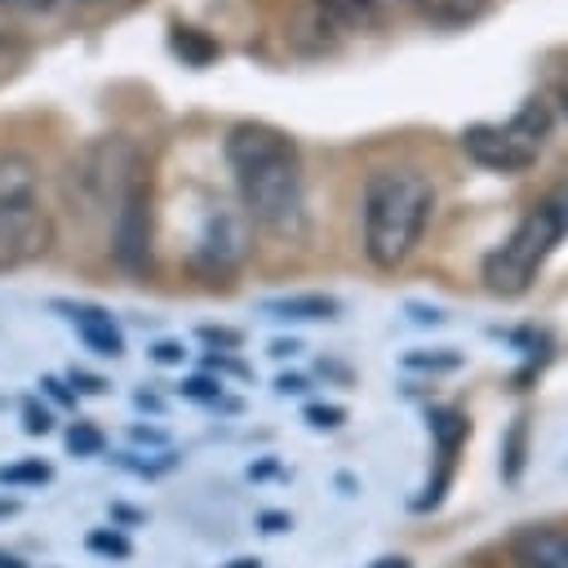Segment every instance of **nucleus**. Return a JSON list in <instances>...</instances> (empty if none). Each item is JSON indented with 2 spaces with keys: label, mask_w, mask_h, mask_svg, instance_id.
<instances>
[{
  "label": "nucleus",
  "mask_w": 568,
  "mask_h": 568,
  "mask_svg": "<svg viewBox=\"0 0 568 568\" xmlns=\"http://www.w3.org/2000/svg\"><path fill=\"white\" fill-rule=\"evenodd\" d=\"M262 524H266V532H280L284 528V515H262Z\"/></svg>",
  "instance_id": "nucleus-31"
},
{
  "label": "nucleus",
  "mask_w": 568,
  "mask_h": 568,
  "mask_svg": "<svg viewBox=\"0 0 568 568\" xmlns=\"http://www.w3.org/2000/svg\"><path fill=\"white\" fill-rule=\"evenodd\" d=\"M53 240H58V226L40 195L0 200V271H22L49 257Z\"/></svg>",
  "instance_id": "nucleus-5"
},
{
  "label": "nucleus",
  "mask_w": 568,
  "mask_h": 568,
  "mask_svg": "<svg viewBox=\"0 0 568 568\" xmlns=\"http://www.w3.org/2000/svg\"><path fill=\"white\" fill-rule=\"evenodd\" d=\"M515 568H568V532L564 528H519L510 537Z\"/></svg>",
  "instance_id": "nucleus-10"
},
{
  "label": "nucleus",
  "mask_w": 568,
  "mask_h": 568,
  "mask_svg": "<svg viewBox=\"0 0 568 568\" xmlns=\"http://www.w3.org/2000/svg\"><path fill=\"white\" fill-rule=\"evenodd\" d=\"M151 240H155V186H151V173H142L111 209V257L124 271H146Z\"/></svg>",
  "instance_id": "nucleus-6"
},
{
  "label": "nucleus",
  "mask_w": 568,
  "mask_h": 568,
  "mask_svg": "<svg viewBox=\"0 0 568 568\" xmlns=\"http://www.w3.org/2000/svg\"><path fill=\"white\" fill-rule=\"evenodd\" d=\"M430 27H470L488 13V0H408Z\"/></svg>",
  "instance_id": "nucleus-11"
},
{
  "label": "nucleus",
  "mask_w": 568,
  "mask_h": 568,
  "mask_svg": "<svg viewBox=\"0 0 568 568\" xmlns=\"http://www.w3.org/2000/svg\"><path fill=\"white\" fill-rule=\"evenodd\" d=\"M0 568H22V564H18L13 555H0Z\"/></svg>",
  "instance_id": "nucleus-34"
},
{
  "label": "nucleus",
  "mask_w": 568,
  "mask_h": 568,
  "mask_svg": "<svg viewBox=\"0 0 568 568\" xmlns=\"http://www.w3.org/2000/svg\"><path fill=\"white\" fill-rule=\"evenodd\" d=\"M541 204H546V209L559 217V226H564V235H568V178H564V182H559V186H555V191H550Z\"/></svg>",
  "instance_id": "nucleus-21"
},
{
  "label": "nucleus",
  "mask_w": 568,
  "mask_h": 568,
  "mask_svg": "<svg viewBox=\"0 0 568 568\" xmlns=\"http://www.w3.org/2000/svg\"><path fill=\"white\" fill-rule=\"evenodd\" d=\"M89 546H93V550H102V555H115V559H124V555H129V541H124L120 532H89Z\"/></svg>",
  "instance_id": "nucleus-20"
},
{
  "label": "nucleus",
  "mask_w": 568,
  "mask_h": 568,
  "mask_svg": "<svg viewBox=\"0 0 568 568\" xmlns=\"http://www.w3.org/2000/svg\"><path fill=\"white\" fill-rule=\"evenodd\" d=\"M315 9H320V22H328L333 31H355L377 18L382 0H315Z\"/></svg>",
  "instance_id": "nucleus-14"
},
{
  "label": "nucleus",
  "mask_w": 568,
  "mask_h": 568,
  "mask_svg": "<svg viewBox=\"0 0 568 568\" xmlns=\"http://www.w3.org/2000/svg\"><path fill=\"white\" fill-rule=\"evenodd\" d=\"M231 568H257V559H235Z\"/></svg>",
  "instance_id": "nucleus-35"
},
{
  "label": "nucleus",
  "mask_w": 568,
  "mask_h": 568,
  "mask_svg": "<svg viewBox=\"0 0 568 568\" xmlns=\"http://www.w3.org/2000/svg\"><path fill=\"white\" fill-rule=\"evenodd\" d=\"M359 213H364V257L377 271H399L435 217V186L413 164L373 169L364 182Z\"/></svg>",
  "instance_id": "nucleus-2"
},
{
  "label": "nucleus",
  "mask_w": 568,
  "mask_h": 568,
  "mask_svg": "<svg viewBox=\"0 0 568 568\" xmlns=\"http://www.w3.org/2000/svg\"><path fill=\"white\" fill-rule=\"evenodd\" d=\"M67 444H71V453H75V457H89V453H98V448H102V435H98L89 422H75V426H71V435H67Z\"/></svg>",
  "instance_id": "nucleus-16"
},
{
  "label": "nucleus",
  "mask_w": 568,
  "mask_h": 568,
  "mask_svg": "<svg viewBox=\"0 0 568 568\" xmlns=\"http://www.w3.org/2000/svg\"><path fill=\"white\" fill-rule=\"evenodd\" d=\"M4 4H44V0H4Z\"/></svg>",
  "instance_id": "nucleus-37"
},
{
  "label": "nucleus",
  "mask_w": 568,
  "mask_h": 568,
  "mask_svg": "<svg viewBox=\"0 0 568 568\" xmlns=\"http://www.w3.org/2000/svg\"><path fill=\"white\" fill-rule=\"evenodd\" d=\"M222 155L231 164L244 217L280 240H297L306 231V186H302L297 142L271 120H235L226 129Z\"/></svg>",
  "instance_id": "nucleus-1"
},
{
  "label": "nucleus",
  "mask_w": 568,
  "mask_h": 568,
  "mask_svg": "<svg viewBox=\"0 0 568 568\" xmlns=\"http://www.w3.org/2000/svg\"><path fill=\"white\" fill-rule=\"evenodd\" d=\"M200 337H204V342H213V346H226V351H235V346H240V333H235V328H213V324H204V328H200Z\"/></svg>",
  "instance_id": "nucleus-24"
},
{
  "label": "nucleus",
  "mask_w": 568,
  "mask_h": 568,
  "mask_svg": "<svg viewBox=\"0 0 568 568\" xmlns=\"http://www.w3.org/2000/svg\"><path fill=\"white\" fill-rule=\"evenodd\" d=\"M271 351H275V355H293V351H302V346H297V342H275Z\"/></svg>",
  "instance_id": "nucleus-33"
},
{
  "label": "nucleus",
  "mask_w": 568,
  "mask_h": 568,
  "mask_svg": "<svg viewBox=\"0 0 568 568\" xmlns=\"http://www.w3.org/2000/svg\"><path fill=\"white\" fill-rule=\"evenodd\" d=\"M275 386H280V395H302V390H306V382H302L297 373H284Z\"/></svg>",
  "instance_id": "nucleus-28"
},
{
  "label": "nucleus",
  "mask_w": 568,
  "mask_h": 568,
  "mask_svg": "<svg viewBox=\"0 0 568 568\" xmlns=\"http://www.w3.org/2000/svg\"><path fill=\"white\" fill-rule=\"evenodd\" d=\"M182 395H191V399H217V395H222V382H213V377H191V382H182Z\"/></svg>",
  "instance_id": "nucleus-22"
},
{
  "label": "nucleus",
  "mask_w": 568,
  "mask_h": 568,
  "mask_svg": "<svg viewBox=\"0 0 568 568\" xmlns=\"http://www.w3.org/2000/svg\"><path fill=\"white\" fill-rule=\"evenodd\" d=\"M142 173H146L142 151L129 138H120V133L98 138V142H89L71 160V169H67V200H75L84 209H106L111 213L120 204V195L133 186V178H142Z\"/></svg>",
  "instance_id": "nucleus-4"
},
{
  "label": "nucleus",
  "mask_w": 568,
  "mask_h": 568,
  "mask_svg": "<svg viewBox=\"0 0 568 568\" xmlns=\"http://www.w3.org/2000/svg\"><path fill=\"white\" fill-rule=\"evenodd\" d=\"M550 98H555V106L568 115V53H564L559 67H550Z\"/></svg>",
  "instance_id": "nucleus-19"
},
{
  "label": "nucleus",
  "mask_w": 568,
  "mask_h": 568,
  "mask_svg": "<svg viewBox=\"0 0 568 568\" xmlns=\"http://www.w3.org/2000/svg\"><path fill=\"white\" fill-rule=\"evenodd\" d=\"M457 142H462L466 160H475V164L488 169V173H524V169H532L537 155H541V146H537L528 133H519L510 120H506V124L475 120V124L462 129Z\"/></svg>",
  "instance_id": "nucleus-7"
},
{
  "label": "nucleus",
  "mask_w": 568,
  "mask_h": 568,
  "mask_svg": "<svg viewBox=\"0 0 568 568\" xmlns=\"http://www.w3.org/2000/svg\"><path fill=\"white\" fill-rule=\"evenodd\" d=\"M22 426H27L31 435H44V430L53 426V413H49L44 404H36V399H27V404H22Z\"/></svg>",
  "instance_id": "nucleus-17"
},
{
  "label": "nucleus",
  "mask_w": 568,
  "mask_h": 568,
  "mask_svg": "<svg viewBox=\"0 0 568 568\" xmlns=\"http://www.w3.org/2000/svg\"><path fill=\"white\" fill-rule=\"evenodd\" d=\"M262 311L275 315V320H333L337 315V302L328 293H288V297L262 302Z\"/></svg>",
  "instance_id": "nucleus-12"
},
{
  "label": "nucleus",
  "mask_w": 568,
  "mask_h": 568,
  "mask_svg": "<svg viewBox=\"0 0 568 568\" xmlns=\"http://www.w3.org/2000/svg\"><path fill=\"white\" fill-rule=\"evenodd\" d=\"M524 422H528V417H515V430H510V457H506V462H510V466H506L510 479L519 475V453H524V430H528Z\"/></svg>",
  "instance_id": "nucleus-23"
},
{
  "label": "nucleus",
  "mask_w": 568,
  "mask_h": 568,
  "mask_svg": "<svg viewBox=\"0 0 568 568\" xmlns=\"http://www.w3.org/2000/svg\"><path fill=\"white\" fill-rule=\"evenodd\" d=\"M408 311H413V320H422V324H426V320H430V324L444 320V311H435V306H430V311H426V306H408Z\"/></svg>",
  "instance_id": "nucleus-29"
},
{
  "label": "nucleus",
  "mask_w": 568,
  "mask_h": 568,
  "mask_svg": "<svg viewBox=\"0 0 568 568\" xmlns=\"http://www.w3.org/2000/svg\"><path fill=\"white\" fill-rule=\"evenodd\" d=\"M53 470L44 462H18V466H0V479L4 484H44Z\"/></svg>",
  "instance_id": "nucleus-15"
},
{
  "label": "nucleus",
  "mask_w": 568,
  "mask_h": 568,
  "mask_svg": "<svg viewBox=\"0 0 568 568\" xmlns=\"http://www.w3.org/2000/svg\"><path fill=\"white\" fill-rule=\"evenodd\" d=\"M53 306L67 311V320L75 324L80 342H84L93 355H102V359L124 355V333L115 328L111 311H102V306H93V302H53Z\"/></svg>",
  "instance_id": "nucleus-9"
},
{
  "label": "nucleus",
  "mask_w": 568,
  "mask_h": 568,
  "mask_svg": "<svg viewBox=\"0 0 568 568\" xmlns=\"http://www.w3.org/2000/svg\"><path fill=\"white\" fill-rule=\"evenodd\" d=\"M373 568H408V559H399V555H395V559H390V555H386V559H377V564H373Z\"/></svg>",
  "instance_id": "nucleus-32"
},
{
  "label": "nucleus",
  "mask_w": 568,
  "mask_h": 568,
  "mask_svg": "<svg viewBox=\"0 0 568 568\" xmlns=\"http://www.w3.org/2000/svg\"><path fill=\"white\" fill-rule=\"evenodd\" d=\"M151 359H155V364H182L186 351H182L178 342H155V346H151Z\"/></svg>",
  "instance_id": "nucleus-26"
},
{
  "label": "nucleus",
  "mask_w": 568,
  "mask_h": 568,
  "mask_svg": "<svg viewBox=\"0 0 568 568\" xmlns=\"http://www.w3.org/2000/svg\"><path fill=\"white\" fill-rule=\"evenodd\" d=\"M559 240H564L559 217L541 200L528 204L524 217L510 226V235L484 257V266H479L484 288L493 297H524L537 284V275H541V266H546V257L555 253Z\"/></svg>",
  "instance_id": "nucleus-3"
},
{
  "label": "nucleus",
  "mask_w": 568,
  "mask_h": 568,
  "mask_svg": "<svg viewBox=\"0 0 568 568\" xmlns=\"http://www.w3.org/2000/svg\"><path fill=\"white\" fill-rule=\"evenodd\" d=\"M0 515H13V501H0Z\"/></svg>",
  "instance_id": "nucleus-36"
},
{
  "label": "nucleus",
  "mask_w": 568,
  "mask_h": 568,
  "mask_svg": "<svg viewBox=\"0 0 568 568\" xmlns=\"http://www.w3.org/2000/svg\"><path fill=\"white\" fill-rule=\"evenodd\" d=\"M71 386H80V390H89V395H98L106 382L102 377H89V373H71Z\"/></svg>",
  "instance_id": "nucleus-27"
},
{
  "label": "nucleus",
  "mask_w": 568,
  "mask_h": 568,
  "mask_svg": "<svg viewBox=\"0 0 568 568\" xmlns=\"http://www.w3.org/2000/svg\"><path fill=\"white\" fill-rule=\"evenodd\" d=\"M342 417H346V413H342L337 404H311V408H306V422H311L315 430H333V426H342Z\"/></svg>",
  "instance_id": "nucleus-18"
},
{
  "label": "nucleus",
  "mask_w": 568,
  "mask_h": 568,
  "mask_svg": "<svg viewBox=\"0 0 568 568\" xmlns=\"http://www.w3.org/2000/svg\"><path fill=\"white\" fill-rule=\"evenodd\" d=\"M40 386H49V395H53V399H75V395H71V390H67V386H62L58 377H44Z\"/></svg>",
  "instance_id": "nucleus-30"
},
{
  "label": "nucleus",
  "mask_w": 568,
  "mask_h": 568,
  "mask_svg": "<svg viewBox=\"0 0 568 568\" xmlns=\"http://www.w3.org/2000/svg\"><path fill=\"white\" fill-rule=\"evenodd\" d=\"M244 257V217H235L231 209H213L204 217L200 244H195V262L209 271H226Z\"/></svg>",
  "instance_id": "nucleus-8"
},
{
  "label": "nucleus",
  "mask_w": 568,
  "mask_h": 568,
  "mask_svg": "<svg viewBox=\"0 0 568 568\" xmlns=\"http://www.w3.org/2000/svg\"><path fill=\"white\" fill-rule=\"evenodd\" d=\"M408 364H413V368H457L462 355H453V351H448V355H408Z\"/></svg>",
  "instance_id": "nucleus-25"
},
{
  "label": "nucleus",
  "mask_w": 568,
  "mask_h": 568,
  "mask_svg": "<svg viewBox=\"0 0 568 568\" xmlns=\"http://www.w3.org/2000/svg\"><path fill=\"white\" fill-rule=\"evenodd\" d=\"M169 49H173L182 62H191V67H209L213 58H222V44H217L209 31L186 27V22H173V27H169Z\"/></svg>",
  "instance_id": "nucleus-13"
}]
</instances>
